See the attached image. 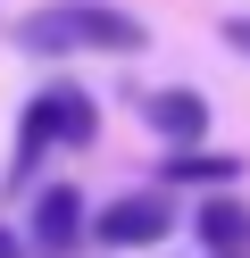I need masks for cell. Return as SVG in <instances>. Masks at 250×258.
<instances>
[{
    "label": "cell",
    "mask_w": 250,
    "mask_h": 258,
    "mask_svg": "<svg viewBox=\"0 0 250 258\" xmlns=\"http://www.w3.org/2000/svg\"><path fill=\"white\" fill-rule=\"evenodd\" d=\"M33 58H67V50H142V17L125 9H100V0H59V9H33L17 25Z\"/></svg>",
    "instance_id": "obj_1"
},
{
    "label": "cell",
    "mask_w": 250,
    "mask_h": 258,
    "mask_svg": "<svg viewBox=\"0 0 250 258\" xmlns=\"http://www.w3.org/2000/svg\"><path fill=\"white\" fill-rule=\"evenodd\" d=\"M175 233V200H159V191H133V200H109L100 208V241L109 250H150V241Z\"/></svg>",
    "instance_id": "obj_2"
},
{
    "label": "cell",
    "mask_w": 250,
    "mask_h": 258,
    "mask_svg": "<svg viewBox=\"0 0 250 258\" xmlns=\"http://www.w3.org/2000/svg\"><path fill=\"white\" fill-rule=\"evenodd\" d=\"M75 241H83V191L50 183L42 200H33V250H42V258H67Z\"/></svg>",
    "instance_id": "obj_3"
},
{
    "label": "cell",
    "mask_w": 250,
    "mask_h": 258,
    "mask_svg": "<svg viewBox=\"0 0 250 258\" xmlns=\"http://www.w3.org/2000/svg\"><path fill=\"white\" fill-rule=\"evenodd\" d=\"M142 117L159 125L175 150H192V142L209 134V100H200V92H150V100H142Z\"/></svg>",
    "instance_id": "obj_4"
},
{
    "label": "cell",
    "mask_w": 250,
    "mask_h": 258,
    "mask_svg": "<svg viewBox=\"0 0 250 258\" xmlns=\"http://www.w3.org/2000/svg\"><path fill=\"white\" fill-rule=\"evenodd\" d=\"M192 233L209 241V250H242V241H250V200H233V191L200 200V208H192Z\"/></svg>",
    "instance_id": "obj_5"
},
{
    "label": "cell",
    "mask_w": 250,
    "mask_h": 258,
    "mask_svg": "<svg viewBox=\"0 0 250 258\" xmlns=\"http://www.w3.org/2000/svg\"><path fill=\"white\" fill-rule=\"evenodd\" d=\"M50 142H59V100H50V92H42V100L25 108V134H17V175H25L33 158L50 150Z\"/></svg>",
    "instance_id": "obj_6"
},
{
    "label": "cell",
    "mask_w": 250,
    "mask_h": 258,
    "mask_svg": "<svg viewBox=\"0 0 250 258\" xmlns=\"http://www.w3.org/2000/svg\"><path fill=\"white\" fill-rule=\"evenodd\" d=\"M50 100H59V142H100V117L83 100V84H59Z\"/></svg>",
    "instance_id": "obj_7"
},
{
    "label": "cell",
    "mask_w": 250,
    "mask_h": 258,
    "mask_svg": "<svg viewBox=\"0 0 250 258\" xmlns=\"http://www.w3.org/2000/svg\"><path fill=\"white\" fill-rule=\"evenodd\" d=\"M233 175H242L233 158H200V142H192V150H175V167H167V183H233Z\"/></svg>",
    "instance_id": "obj_8"
},
{
    "label": "cell",
    "mask_w": 250,
    "mask_h": 258,
    "mask_svg": "<svg viewBox=\"0 0 250 258\" xmlns=\"http://www.w3.org/2000/svg\"><path fill=\"white\" fill-rule=\"evenodd\" d=\"M225 42H233V50L250 58V17H225Z\"/></svg>",
    "instance_id": "obj_9"
},
{
    "label": "cell",
    "mask_w": 250,
    "mask_h": 258,
    "mask_svg": "<svg viewBox=\"0 0 250 258\" xmlns=\"http://www.w3.org/2000/svg\"><path fill=\"white\" fill-rule=\"evenodd\" d=\"M0 258H17V241H9V233H0Z\"/></svg>",
    "instance_id": "obj_10"
},
{
    "label": "cell",
    "mask_w": 250,
    "mask_h": 258,
    "mask_svg": "<svg viewBox=\"0 0 250 258\" xmlns=\"http://www.w3.org/2000/svg\"><path fill=\"white\" fill-rule=\"evenodd\" d=\"M217 258H242V250H217Z\"/></svg>",
    "instance_id": "obj_11"
}]
</instances>
